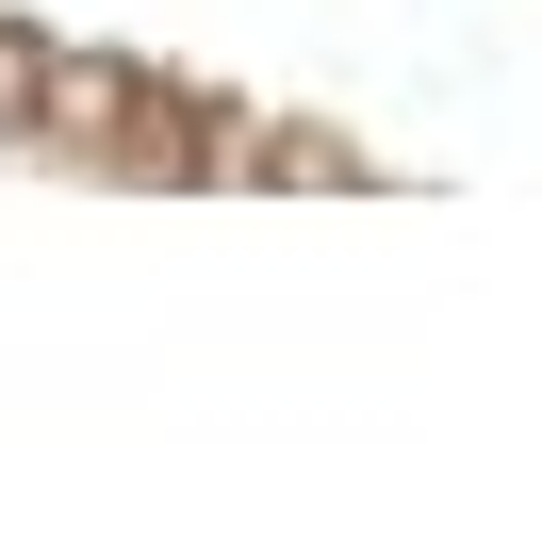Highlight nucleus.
Here are the masks:
<instances>
[{"mask_svg": "<svg viewBox=\"0 0 542 558\" xmlns=\"http://www.w3.org/2000/svg\"><path fill=\"white\" fill-rule=\"evenodd\" d=\"M165 132H197V99H181V83H148V66H116V50H50V83H34V165L197 181V148H165Z\"/></svg>", "mask_w": 542, "mask_h": 558, "instance_id": "f257e3e1", "label": "nucleus"}, {"mask_svg": "<svg viewBox=\"0 0 542 558\" xmlns=\"http://www.w3.org/2000/svg\"><path fill=\"white\" fill-rule=\"evenodd\" d=\"M0 165H34V116H0Z\"/></svg>", "mask_w": 542, "mask_h": 558, "instance_id": "7ed1b4c3", "label": "nucleus"}, {"mask_svg": "<svg viewBox=\"0 0 542 558\" xmlns=\"http://www.w3.org/2000/svg\"><path fill=\"white\" fill-rule=\"evenodd\" d=\"M34 83H50V34H17V17H0V116H34Z\"/></svg>", "mask_w": 542, "mask_h": 558, "instance_id": "f03ea898", "label": "nucleus"}]
</instances>
